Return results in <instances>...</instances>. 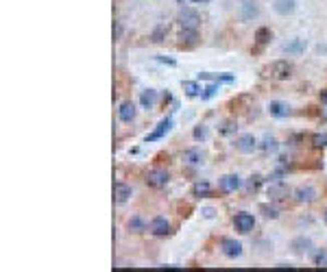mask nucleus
Instances as JSON below:
<instances>
[{
  "mask_svg": "<svg viewBox=\"0 0 327 272\" xmlns=\"http://www.w3.org/2000/svg\"><path fill=\"white\" fill-rule=\"evenodd\" d=\"M268 77L277 79V81H286L292 77V63L286 61V59H279V61H273L268 66Z\"/></svg>",
  "mask_w": 327,
  "mask_h": 272,
  "instance_id": "obj_1",
  "label": "nucleus"
},
{
  "mask_svg": "<svg viewBox=\"0 0 327 272\" xmlns=\"http://www.w3.org/2000/svg\"><path fill=\"white\" fill-rule=\"evenodd\" d=\"M179 24L184 29H199L201 24V16L194 9H181L179 11Z\"/></svg>",
  "mask_w": 327,
  "mask_h": 272,
  "instance_id": "obj_2",
  "label": "nucleus"
},
{
  "mask_svg": "<svg viewBox=\"0 0 327 272\" xmlns=\"http://www.w3.org/2000/svg\"><path fill=\"white\" fill-rule=\"evenodd\" d=\"M255 148H257V140L253 135H240L236 140V150L242 155H251Z\"/></svg>",
  "mask_w": 327,
  "mask_h": 272,
  "instance_id": "obj_3",
  "label": "nucleus"
},
{
  "mask_svg": "<svg viewBox=\"0 0 327 272\" xmlns=\"http://www.w3.org/2000/svg\"><path fill=\"white\" fill-rule=\"evenodd\" d=\"M234 224H236V229L240 233H251V231H253V226H255V218L251 216V213L242 211V213H238V216H236Z\"/></svg>",
  "mask_w": 327,
  "mask_h": 272,
  "instance_id": "obj_4",
  "label": "nucleus"
},
{
  "mask_svg": "<svg viewBox=\"0 0 327 272\" xmlns=\"http://www.w3.org/2000/svg\"><path fill=\"white\" fill-rule=\"evenodd\" d=\"M240 18L244 22H249V20H253V18L260 16V7H257V0H242V5H240Z\"/></svg>",
  "mask_w": 327,
  "mask_h": 272,
  "instance_id": "obj_5",
  "label": "nucleus"
},
{
  "mask_svg": "<svg viewBox=\"0 0 327 272\" xmlns=\"http://www.w3.org/2000/svg\"><path fill=\"white\" fill-rule=\"evenodd\" d=\"M221 248H223V252H225V255H227L229 259H236V257L242 255V244L236 242V239H231V237H225V239H223V242H221Z\"/></svg>",
  "mask_w": 327,
  "mask_h": 272,
  "instance_id": "obj_6",
  "label": "nucleus"
},
{
  "mask_svg": "<svg viewBox=\"0 0 327 272\" xmlns=\"http://www.w3.org/2000/svg\"><path fill=\"white\" fill-rule=\"evenodd\" d=\"M171 126H173V118L168 116V118H164L159 124H157V129L153 133H148L146 135V142H157V140H161L164 135H166L168 131H171Z\"/></svg>",
  "mask_w": 327,
  "mask_h": 272,
  "instance_id": "obj_7",
  "label": "nucleus"
},
{
  "mask_svg": "<svg viewBox=\"0 0 327 272\" xmlns=\"http://www.w3.org/2000/svg\"><path fill=\"white\" fill-rule=\"evenodd\" d=\"M168 179H171V176H168L166 170H150L146 174V183L150 187H164L168 183Z\"/></svg>",
  "mask_w": 327,
  "mask_h": 272,
  "instance_id": "obj_8",
  "label": "nucleus"
},
{
  "mask_svg": "<svg viewBox=\"0 0 327 272\" xmlns=\"http://www.w3.org/2000/svg\"><path fill=\"white\" fill-rule=\"evenodd\" d=\"M197 42H199L197 29H184L179 33V46L181 48H192V46H197Z\"/></svg>",
  "mask_w": 327,
  "mask_h": 272,
  "instance_id": "obj_9",
  "label": "nucleus"
},
{
  "mask_svg": "<svg viewBox=\"0 0 327 272\" xmlns=\"http://www.w3.org/2000/svg\"><path fill=\"white\" fill-rule=\"evenodd\" d=\"M131 194H133V189H131V185H127V183H116L114 185V198L118 205H124V202L131 198Z\"/></svg>",
  "mask_w": 327,
  "mask_h": 272,
  "instance_id": "obj_10",
  "label": "nucleus"
},
{
  "mask_svg": "<svg viewBox=\"0 0 327 272\" xmlns=\"http://www.w3.org/2000/svg\"><path fill=\"white\" fill-rule=\"evenodd\" d=\"M273 9L277 11L279 16H290V14H294V9H297V0H275Z\"/></svg>",
  "mask_w": 327,
  "mask_h": 272,
  "instance_id": "obj_11",
  "label": "nucleus"
},
{
  "mask_svg": "<svg viewBox=\"0 0 327 272\" xmlns=\"http://www.w3.org/2000/svg\"><path fill=\"white\" fill-rule=\"evenodd\" d=\"M150 231H153V235L157 237H164V235H168L171 233V224H168V220L166 218H155L153 222H150Z\"/></svg>",
  "mask_w": 327,
  "mask_h": 272,
  "instance_id": "obj_12",
  "label": "nucleus"
},
{
  "mask_svg": "<svg viewBox=\"0 0 327 272\" xmlns=\"http://www.w3.org/2000/svg\"><path fill=\"white\" fill-rule=\"evenodd\" d=\"M268 111H270V116H275V118H288L290 116V105L281 103V100H273V103L268 105Z\"/></svg>",
  "mask_w": 327,
  "mask_h": 272,
  "instance_id": "obj_13",
  "label": "nucleus"
},
{
  "mask_svg": "<svg viewBox=\"0 0 327 272\" xmlns=\"http://www.w3.org/2000/svg\"><path fill=\"white\" fill-rule=\"evenodd\" d=\"M240 187V176L238 174H225L221 176V189L223 192H236Z\"/></svg>",
  "mask_w": 327,
  "mask_h": 272,
  "instance_id": "obj_14",
  "label": "nucleus"
},
{
  "mask_svg": "<svg viewBox=\"0 0 327 272\" xmlns=\"http://www.w3.org/2000/svg\"><path fill=\"white\" fill-rule=\"evenodd\" d=\"M294 198H297V202H312L314 198H316V189L314 187H299L294 189Z\"/></svg>",
  "mask_w": 327,
  "mask_h": 272,
  "instance_id": "obj_15",
  "label": "nucleus"
},
{
  "mask_svg": "<svg viewBox=\"0 0 327 272\" xmlns=\"http://www.w3.org/2000/svg\"><path fill=\"white\" fill-rule=\"evenodd\" d=\"M118 116H120L122 122H133L135 120V105L133 103H122L120 109H118Z\"/></svg>",
  "mask_w": 327,
  "mask_h": 272,
  "instance_id": "obj_16",
  "label": "nucleus"
},
{
  "mask_svg": "<svg viewBox=\"0 0 327 272\" xmlns=\"http://www.w3.org/2000/svg\"><path fill=\"white\" fill-rule=\"evenodd\" d=\"M199 79H205V81H214V83H234V77L231 74H212V72H201Z\"/></svg>",
  "mask_w": 327,
  "mask_h": 272,
  "instance_id": "obj_17",
  "label": "nucleus"
},
{
  "mask_svg": "<svg viewBox=\"0 0 327 272\" xmlns=\"http://www.w3.org/2000/svg\"><path fill=\"white\" fill-rule=\"evenodd\" d=\"M155 100H157V92L155 90H144L140 94V103H142V107H146V109H150V107L155 105Z\"/></svg>",
  "mask_w": 327,
  "mask_h": 272,
  "instance_id": "obj_18",
  "label": "nucleus"
},
{
  "mask_svg": "<svg viewBox=\"0 0 327 272\" xmlns=\"http://www.w3.org/2000/svg\"><path fill=\"white\" fill-rule=\"evenodd\" d=\"M184 92H186L190 98L201 96V85L197 83V81H184Z\"/></svg>",
  "mask_w": 327,
  "mask_h": 272,
  "instance_id": "obj_19",
  "label": "nucleus"
},
{
  "mask_svg": "<svg viewBox=\"0 0 327 272\" xmlns=\"http://www.w3.org/2000/svg\"><path fill=\"white\" fill-rule=\"evenodd\" d=\"M210 192H212V187H210V183H194L192 185V194L194 196H199V198H203V196H210Z\"/></svg>",
  "mask_w": 327,
  "mask_h": 272,
  "instance_id": "obj_20",
  "label": "nucleus"
},
{
  "mask_svg": "<svg viewBox=\"0 0 327 272\" xmlns=\"http://www.w3.org/2000/svg\"><path fill=\"white\" fill-rule=\"evenodd\" d=\"M303 40H294V42H290V44H286L284 46V53H292V55H299L301 50H303Z\"/></svg>",
  "mask_w": 327,
  "mask_h": 272,
  "instance_id": "obj_21",
  "label": "nucleus"
},
{
  "mask_svg": "<svg viewBox=\"0 0 327 272\" xmlns=\"http://www.w3.org/2000/svg\"><path fill=\"white\" fill-rule=\"evenodd\" d=\"M270 35H273V33H270V29L262 27V29L255 31V42H257V44H266V42L270 40Z\"/></svg>",
  "mask_w": 327,
  "mask_h": 272,
  "instance_id": "obj_22",
  "label": "nucleus"
},
{
  "mask_svg": "<svg viewBox=\"0 0 327 272\" xmlns=\"http://www.w3.org/2000/svg\"><path fill=\"white\" fill-rule=\"evenodd\" d=\"M312 146L314 148H325L327 146V135L325 133H316V135H312Z\"/></svg>",
  "mask_w": 327,
  "mask_h": 272,
  "instance_id": "obj_23",
  "label": "nucleus"
},
{
  "mask_svg": "<svg viewBox=\"0 0 327 272\" xmlns=\"http://www.w3.org/2000/svg\"><path fill=\"white\" fill-rule=\"evenodd\" d=\"M314 265H318V268H327V250H318L316 255H314Z\"/></svg>",
  "mask_w": 327,
  "mask_h": 272,
  "instance_id": "obj_24",
  "label": "nucleus"
},
{
  "mask_svg": "<svg viewBox=\"0 0 327 272\" xmlns=\"http://www.w3.org/2000/svg\"><path fill=\"white\" fill-rule=\"evenodd\" d=\"M194 140H197V142H203V140H207V126L199 124L197 129H194Z\"/></svg>",
  "mask_w": 327,
  "mask_h": 272,
  "instance_id": "obj_25",
  "label": "nucleus"
},
{
  "mask_svg": "<svg viewBox=\"0 0 327 272\" xmlns=\"http://www.w3.org/2000/svg\"><path fill=\"white\" fill-rule=\"evenodd\" d=\"M186 161L192 163V166H197V163H201V155L197 153V150H188V153H186Z\"/></svg>",
  "mask_w": 327,
  "mask_h": 272,
  "instance_id": "obj_26",
  "label": "nucleus"
},
{
  "mask_svg": "<svg viewBox=\"0 0 327 272\" xmlns=\"http://www.w3.org/2000/svg\"><path fill=\"white\" fill-rule=\"evenodd\" d=\"M216 92H218V85L212 81V85H207V90H205L203 94H201V98H203V100H210V98H212Z\"/></svg>",
  "mask_w": 327,
  "mask_h": 272,
  "instance_id": "obj_27",
  "label": "nucleus"
},
{
  "mask_svg": "<svg viewBox=\"0 0 327 272\" xmlns=\"http://www.w3.org/2000/svg\"><path fill=\"white\" fill-rule=\"evenodd\" d=\"M262 211H266V213H264L266 218H277L279 216L277 209H273V207H266V205H262Z\"/></svg>",
  "mask_w": 327,
  "mask_h": 272,
  "instance_id": "obj_28",
  "label": "nucleus"
},
{
  "mask_svg": "<svg viewBox=\"0 0 327 272\" xmlns=\"http://www.w3.org/2000/svg\"><path fill=\"white\" fill-rule=\"evenodd\" d=\"M264 150H277V144H275V140H268V137H266V144H264Z\"/></svg>",
  "mask_w": 327,
  "mask_h": 272,
  "instance_id": "obj_29",
  "label": "nucleus"
},
{
  "mask_svg": "<svg viewBox=\"0 0 327 272\" xmlns=\"http://www.w3.org/2000/svg\"><path fill=\"white\" fill-rule=\"evenodd\" d=\"M231 131H236V129H234V122H225L223 129H221V133H231Z\"/></svg>",
  "mask_w": 327,
  "mask_h": 272,
  "instance_id": "obj_30",
  "label": "nucleus"
},
{
  "mask_svg": "<svg viewBox=\"0 0 327 272\" xmlns=\"http://www.w3.org/2000/svg\"><path fill=\"white\" fill-rule=\"evenodd\" d=\"M129 226H131V229H142V222H140V220H131V222H129Z\"/></svg>",
  "mask_w": 327,
  "mask_h": 272,
  "instance_id": "obj_31",
  "label": "nucleus"
},
{
  "mask_svg": "<svg viewBox=\"0 0 327 272\" xmlns=\"http://www.w3.org/2000/svg\"><path fill=\"white\" fill-rule=\"evenodd\" d=\"M159 61H164V63H168V66H175V59H166V57H157Z\"/></svg>",
  "mask_w": 327,
  "mask_h": 272,
  "instance_id": "obj_32",
  "label": "nucleus"
},
{
  "mask_svg": "<svg viewBox=\"0 0 327 272\" xmlns=\"http://www.w3.org/2000/svg\"><path fill=\"white\" fill-rule=\"evenodd\" d=\"M320 103H323V105H327V90H323V92H320Z\"/></svg>",
  "mask_w": 327,
  "mask_h": 272,
  "instance_id": "obj_33",
  "label": "nucleus"
},
{
  "mask_svg": "<svg viewBox=\"0 0 327 272\" xmlns=\"http://www.w3.org/2000/svg\"><path fill=\"white\" fill-rule=\"evenodd\" d=\"M194 5H207V3H212V0H192Z\"/></svg>",
  "mask_w": 327,
  "mask_h": 272,
  "instance_id": "obj_34",
  "label": "nucleus"
},
{
  "mask_svg": "<svg viewBox=\"0 0 327 272\" xmlns=\"http://www.w3.org/2000/svg\"><path fill=\"white\" fill-rule=\"evenodd\" d=\"M323 222H325V224H327V211H325V213H323Z\"/></svg>",
  "mask_w": 327,
  "mask_h": 272,
  "instance_id": "obj_35",
  "label": "nucleus"
}]
</instances>
